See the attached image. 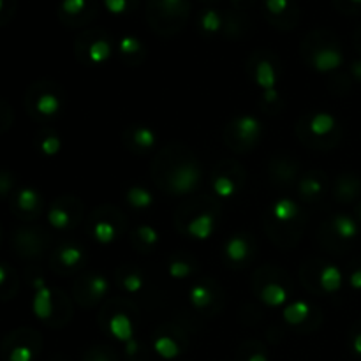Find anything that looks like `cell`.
Returning <instances> with one entry per match:
<instances>
[{"instance_id": "1", "label": "cell", "mask_w": 361, "mask_h": 361, "mask_svg": "<svg viewBox=\"0 0 361 361\" xmlns=\"http://www.w3.org/2000/svg\"><path fill=\"white\" fill-rule=\"evenodd\" d=\"M201 173L194 164H183L169 175V189L175 194H189L198 187Z\"/></svg>"}, {"instance_id": "2", "label": "cell", "mask_w": 361, "mask_h": 361, "mask_svg": "<svg viewBox=\"0 0 361 361\" xmlns=\"http://www.w3.org/2000/svg\"><path fill=\"white\" fill-rule=\"evenodd\" d=\"M41 205H43L41 194L35 191V189H32V187H24V189H20V191L12 196L11 203L15 214L21 219L34 217V215L39 214Z\"/></svg>"}, {"instance_id": "3", "label": "cell", "mask_w": 361, "mask_h": 361, "mask_svg": "<svg viewBox=\"0 0 361 361\" xmlns=\"http://www.w3.org/2000/svg\"><path fill=\"white\" fill-rule=\"evenodd\" d=\"M34 289L35 295L32 299V312L41 321H50L53 315V293L44 284L43 279L34 280Z\"/></svg>"}, {"instance_id": "4", "label": "cell", "mask_w": 361, "mask_h": 361, "mask_svg": "<svg viewBox=\"0 0 361 361\" xmlns=\"http://www.w3.org/2000/svg\"><path fill=\"white\" fill-rule=\"evenodd\" d=\"M342 62H344V57L335 48H322V50L315 51L314 57H312V66L319 73H330V71L338 69Z\"/></svg>"}, {"instance_id": "5", "label": "cell", "mask_w": 361, "mask_h": 361, "mask_svg": "<svg viewBox=\"0 0 361 361\" xmlns=\"http://www.w3.org/2000/svg\"><path fill=\"white\" fill-rule=\"evenodd\" d=\"M215 230V219L210 214H201L187 224V233L196 240H208Z\"/></svg>"}, {"instance_id": "6", "label": "cell", "mask_w": 361, "mask_h": 361, "mask_svg": "<svg viewBox=\"0 0 361 361\" xmlns=\"http://www.w3.org/2000/svg\"><path fill=\"white\" fill-rule=\"evenodd\" d=\"M60 106H62V102H60V99L57 98L55 93L41 92L39 95L34 99V106H32V109H34L37 115H41V117L50 118V117H55V115L60 111Z\"/></svg>"}, {"instance_id": "7", "label": "cell", "mask_w": 361, "mask_h": 361, "mask_svg": "<svg viewBox=\"0 0 361 361\" xmlns=\"http://www.w3.org/2000/svg\"><path fill=\"white\" fill-rule=\"evenodd\" d=\"M109 331L117 340L129 342L134 337V326H132L131 319L125 314H115L109 321Z\"/></svg>"}, {"instance_id": "8", "label": "cell", "mask_w": 361, "mask_h": 361, "mask_svg": "<svg viewBox=\"0 0 361 361\" xmlns=\"http://www.w3.org/2000/svg\"><path fill=\"white\" fill-rule=\"evenodd\" d=\"M237 132L243 141L257 140L261 134V122L250 115H243L237 120Z\"/></svg>"}, {"instance_id": "9", "label": "cell", "mask_w": 361, "mask_h": 361, "mask_svg": "<svg viewBox=\"0 0 361 361\" xmlns=\"http://www.w3.org/2000/svg\"><path fill=\"white\" fill-rule=\"evenodd\" d=\"M261 299L272 308L282 307L284 303H286V299H288V291H286L282 286H279V284H268V286H264L263 291H261Z\"/></svg>"}, {"instance_id": "10", "label": "cell", "mask_w": 361, "mask_h": 361, "mask_svg": "<svg viewBox=\"0 0 361 361\" xmlns=\"http://www.w3.org/2000/svg\"><path fill=\"white\" fill-rule=\"evenodd\" d=\"M308 312H311L308 303L298 299V302L291 303V305H288V307L284 308L282 317L284 321L289 322V324H302V322L308 317Z\"/></svg>"}, {"instance_id": "11", "label": "cell", "mask_w": 361, "mask_h": 361, "mask_svg": "<svg viewBox=\"0 0 361 361\" xmlns=\"http://www.w3.org/2000/svg\"><path fill=\"white\" fill-rule=\"evenodd\" d=\"M319 284H321V288L326 293L338 291L342 286L340 270L337 266H333V264H328L326 268H322L321 275H319Z\"/></svg>"}, {"instance_id": "12", "label": "cell", "mask_w": 361, "mask_h": 361, "mask_svg": "<svg viewBox=\"0 0 361 361\" xmlns=\"http://www.w3.org/2000/svg\"><path fill=\"white\" fill-rule=\"evenodd\" d=\"M16 275L9 264L0 263V299H9L15 296Z\"/></svg>"}, {"instance_id": "13", "label": "cell", "mask_w": 361, "mask_h": 361, "mask_svg": "<svg viewBox=\"0 0 361 361\" xmlns=\"http://www.w3.org/2000/svg\"><path fill=\"white\" fill-rule=\"evenodd\" d=\"M225 256H228L230 261H233V263H241V261L249 257V243L240 237L231 238L225 243Z\"/></svg>"}, {"instance_id": "14", "label": "cell", "mask_w": 361, "mask_h": 361, "mask_svg": "<svg viewBox=\"0 0 361 361\" xmlns=\"http://www.w3.org/2000/svg\"><path fill=\"white\" fill-rule=\"evenodd\" d=\"M335 125H337V122H335L333 115H330V113H317V115L312 117L308 127H311V132L314 136H326V134L333 131Z\"/></svg>"}, {"instance_id": "15", "label": "cell", "mask_w": 361, "mask_h": 361, "mask_svg": "<svg viewBox=\"0 0 361 361\" xmlns=\"http://www.w3.org/2000/svg\"><path fill=\"white\" fill-rule=\"evenodd\" d=\"M256 83L263 90L275 89L277 73L275 67H273L268 60H263V62L256 67Z\"/></svg>"}, {"instance_id": "16", "label": "cell", "mask_w": 361, "mask_h": 361, "mask_svg": "<svg viewBox=\"0 0 361 361\" xmlns=\"http://www.w3.org/2000/svg\"><path fill=\"white\" fill-rule=\"evenodd\" d=\"M273 217L277 219L279 222H289L298 215V206H296L295 201L291 199H279V201L273 205L272 208Z\"/></svg>"}, {"instance_id": "17", "label": "cell", "mask_w": 361, "mask_h": 361, "mask_svg": "<svg viewBox=\"0 0 361 361\" xmlns=\"http://www.w3.org/2000/svg\"><path fill=\"white\" fill-rule=\"evenodd\" d=\"M127 201L132 208H138V210H143L148 208L154 203V196L143 189V187H131L127 191Z\"/></svg>"}, {"instance_id": "18", "label": "cell", "mask_w": 361, "mask_h": 361, "mask_svg": "<svg viewBox=\"0 0 361 361\" xmlns=\"http://www.w3.org/2000/svg\"><path fill=\"white\" fill-rule=\"evenodd\" d=\"M333 228L335 233L340 238H344V240H351V238H354L358 234L356 222L351 217H347V215H337L333 219Z\"/></svg>"}, {"instance_id": "19", "label": "cell", "mask_w": 361, "mask_h": 361, "mask_svg": "<svg viewBox=\"0 0 361 361\" xmlns=\"http://www.w3.org/2000/svg\"><path fill=\"white\" fill-rule=\"evenodd\" d=\"M154 349L164 360H175L180 354V347L171 337H159L154 342Z\"/></svg>"}, {"instance_id": "20", "label": "cell", "mask_w": 361, "mask_h": 361, "mask_svg": "<svg viewBox=\"0 0 361 361\" xmlns=\"http://www.w3.org/2000/svg\"><path fill=\"white\" fill-rule=\"evenodd\" d=\"M111 57V44L106 39H99L90 44L89 48V59L93 64H102Z\"/></svg>"}, {"instance_id": "21", "label": "cell", "mask_w": 361, "mask_h": 361, "mask_svg": "<svg viewBox=\"0 0 361 361\" xmlns=\"http://www.w3.org/2000/svg\"><path fill=\"white\" fill-rule=\"evenodd\" d=\"M57 257H59L60 264L67 266V268H74L76 264H80V261L83 259V252L82 249L74 247V245H66L62 249L57 252Z\"/></svg>"}, {"instance_id": "22", "label": "cell", "mask_w": 361, "mask_h": 361, "mask_svg": "<svg viewBox=\"0 0 361 361\" xmlns=\"http://www.w3.org/2000/svg\"><path fill=\"white\" fill-rule=\"evenodd\" d=\"M115 237H117L115 225L109 224V222L101 221V222H98V224L93 225V238H95L99 243H102V245L111 243V241L115 240Z\"/></svg>"}, {"instance_id": "23", "label": "cell", "mask_w": 361, "mask_h": 361, "mask_svg": "<svg viewBox=\"0 0 361 361\" xmlns=\"http://www.w3.org/2000/svg\"><path fill=\"white\" fill-rule=\"evenodd\" d=\"M189 298H191V303L196 308H206L212 303V293L206 286L198 284V286H194V288L191 289Z\"/></svg>"}, {"instance_id": "24", "label": "cell", "mask_w": 361, "mask_h": 361, "mask_svg": "<svg viewBox=\"0 0 361 361\" xmlns=\"http://www.w3.org/2000/svg\"><path fill=\"white\" fill-rule=\"evenodd\" d=\"M48 222L53 225L55 230H66L71 224V217L64 208L59 206H53L50 212H48Z\"/></svg>"}, {"instance_id": "25", "label": "cell", "mask_w": 361, "mask_h": 361, "mask_svg": "<svg viewBox=\"0 0 361 361\" xmlns=\"http://www.w3.org/2000/svg\"><path fill=\"white\" fill-rule=\"evenodd\" d=\"M214 192L219 198L228 199L237 192V185H234V182L230 176H219L214 182Z\"/></svg>"}, {"instance_id": "26", "label": "cell", "mask_w": 361, "mask_h": 361, "mask_svg": "<svg viewBox=\"0 0 361 361\" xmlns=\"http://www.w3.org/2000/svg\"><path fill=\"white\" fill-rule=\"evenodd\" d=\"M201 27L203 30L208 32V34H215L222 28V18L217 11L214 9H208L205 15L201 16Z\"/></svg>"}, {"instance_id": "27", "label": "cell", "mask_w": 361, "mask_h": 361, "mask_svg": "<svg viewBox=\"0 0 361 361\" xmlns=\"http://www.w3.org/2000/svg\"><path fill=\"white\" fill-rule=\"evenodd\" d=\"M34 349L28 344H15L8 353V361H32Z\"/></svg>"}, {"instance_id": "28", "label": "cell", "mask_w": 361, "mask_h": 361, "mask_svg": "<svg viewBox=\"0 0 361 361\" xmlns=\"http://www.w3.org/2000/svg\"><path fill=\"white\" fill-rule=\"evenodd\" d=\"M41 151H43L46 157H53L57 156L62 148V143H60V138L59 136H53V134H48V136L41 138V143H39Z\"/></svg>"}, {"instance_id": "29", "label": "cell", "mask_w": 361, "mask_h": 361, "mask_svg": "<svg viewBox=\"0 0 361 361\" xmlns=\"http://www.w3.org/2000/svg\"><path fill=\"white\" fill-rule=\"evenodd\" d=\"M134 141H136L138 147L141 148H150L156 145V132L148 127H141L134 132Z\"/></svg>"}, {"instance_id": "30", "label": "cell", "mask_w": 361, "mask_h": 361, "mask_svg": "<svg viewBox=\"0 0 361 361\" xmlns=\"http://www.w3.org/2000/svg\"><path fill=\"white\" fill-rule=\"evenodd\" d=\"M86 0H62L60 11L67 16H78L85 11Z\"/></svg>"}, {"instance_id": "31", "label": "cell", "mask_w": 361, "mask_h": 361, "mask_svg": "<svg viewBox=\"0 0 361 361\" xmlns=\"http://www.w3.org/2000/svg\"><path fill=\"white\" fill-rule=\"evenodd\" d=\"M167 272H169V275L173 277V279H187V277L191 275L192 266L189 263H185V261H173V263L169 264Z\"/></svg>"}, {"instance_id": "32", "label": "cell", "mask_w": 361, "mask_h": 361, "mask_svg": "<svg viewBox=\"0 0 361 361\" xmlns=\"http://www.w3.org/2000/svg\"><path fill=\"white\" fill-rule=\"evenodd\" d=\"M109 289V282L106 280V277L102 275H95L92 277V280H90V293H92V296H95V298H102V296L108 293Z\"/></svg>"}, {"instance_id": "33", "label": "cell", "mask_w": 361, "mask_h": 361, "mask_svg": "<svg viewBox=\"0 0 361 361\" xmlns=\"http://www.w3.org/2000/svg\"><path fill=\"white\" fill-rule=\"evenodd\" d=\"M12 187H15V176L9 171L0 169V199L8 198Z\"/></svg>"}, {"instance_id": "34", "label": "cell", "mask_w": 361, "mask_h": 361, "mask_svg": "<svg viewBox=\"0 0 361 361\" xmlns=\"http://www.w3.org/2000/svg\"><path fill=\"white\" fill-rule=\"evenodd\" d=\"M140 50H141V43L136 39V37H131V35H127V37H122V41H120L122 55H134V53H138Z\"/></svg>"}, {"instance_id": "35", "label": "cell", "mask_w": 361, "mask_h": 361, "mask_svg": "<svg viewBox=\"0 0 361 361\" xmlns=\"http://www.w3.org/2000/svg\"><path fill=\"white\" fill-rule=\"evenodd\" d=\"M321 182H317V180L314 178L303 180L302 185H299V191H302L303 196H317L319 192H321Z\"/></svg>"}, {"instance_id": "36", "label": "cell", "mask_w": 361, "mask_h": 361, "mask_svg": "<svg viewBox=\"0 0 361 361\" xmlns=\"http://www.w3.org/2000/svg\"><path fill=\"white\" fill-rule=\"evenodd\" d=\"M11 122H12L11 109H9V106L0 99V134H2L4 131H8Z\"/></svg>"}, {"instance_id": "37", "label": "cell", "mask_w": 361, "mask_h": 361, "mask_svg": "<svg viewBox=\"0 0 361 361\" xmlns=\"http://www.w3.org/2000/svg\"><path fill=\"white\" fill-rule=\"evenodd\" d=\"M159 4L167 15H176V12L182 11V8H185L187 0H159Z\"/></svg>"}, {"instance_id": "38", "label": "cell", "mask_w": 361, "mask_h": 361, "mask_svg": "<svg viewBox=\"0 0 361 361\" xmlns=\"http://www.w3.org/2000/svg\"><path fill=\"white\" fill-rule=\"evenodd\" d=\"M124 288L129 293H138L143 288V279L138 273H131V275H127L124 279Z\"/></svg>"}, {"instance_id": "39", "label": "cell", "mask_w": 361, "mask_h": 361, "mask_svg": "<svg viewBox=\"0 0 361 361\" xmlns=\"http://www.w3.org/2000/svg\"><path fill=\"white\" fill-rule=\"evenodd\" d=\"M138 234H140L141 240L148 245H154L159 241V233H157L154 228H150V225H141L140 230H138Z\"/></svg>"}, {"instance_id": "40", "label": "cell", "mask_w": 361, "mask_h": 361, "mask_svg": "<svg viewBox=\"0 0 361 361\" xmlns=\"http://www.w3.org/2000/svg\"><path fill=\"white\" fill-rule=\"evenodd\" d=\"M129 2L127 0H104V8L108 9V12L111 15H124L127 11Z\"/></svg>"}, {"instance_id": "41", "label": "cell", "mask_w": 361, "mask_h": 361, "mask_svg": "<svg viewBox=\"0 0 361 361\" xmlns=\"http://www.w3.org/2000/svg\"><path fill=\"white\" fill-rule=\"evenodd\" d=\"M264 6L272 15H282L289 8V0H264Z\"/></svg>"}, {"instance_id": "42", "label": "cell", "mask_w": 361, "mask_h": 361, "mask_svg": "<svg viewBox=\"0 0 361 361\" xmlns=\"http://www.w3.org/2000/svg\"><path fill=\"white\" fill-rule=\"evenodd\" d=\"M263 99L266 102H275L279 99V92H277V89L263 90Z\"/></svg>"}, {"instance_id": "43", "label": "cell", "mask_w": 361, "mask_h": 361, "mask_svg": "<svg viewBox=\"0 0 361 361\" xmlns=\"http://www.w3.org/2000/svg\"><path fill=\"white\" fill-rule=\"evenodd\" d=\"M351 286L354 289H361V270H358V272H354L351 275Z\"/></svg>"}, {"instance_id": "44", "label": "cell", "mask_w": 361, "mask_h": 361, "mask_svg": "<svg viewBox=\"0 0 361 361\" xmlns=\"http://www.w3.org/2000/svg\"><path fill=\"white\" fill-rule=\"evenodd\" d=\"M125 351H127V354H136V351H138L136 340L125 342Z\"/></svg>"}, {"instance_id": "45", "label": "cell", "mask_w": 361, "mask_h": 361, "mask_svg": "<svg viewBox=\"0 0 361 361\" xmlns=\"http://www.w3.org/2000/svg\"><path fill=\"white\" fill-rule=\"evenodd\" d=\"M353 347H354V351H356L358 354H361V335H358V337L354 338Z\"/></svg>"}, {"instance_id": "46", "label": "cell", "mask_w": 361, "mask_h": 361, "mask_svg": "<svg viewBox=\"0 0 361 361\" xmlns=\"http://www.w3.org/2000/svg\"><path fill=\"white\" fill-rule=\"evenodd\" d=\"M247 361H268V358L264 356V354L257 353V354H252V356H250Z\"/></svg>"}, {"instance_id": "47", "label": "cell", "mask_w": 361, "mask_h": 361, "mask_svg": "<svg viewBox=\"0 0 361 361\" xmlns=\"http://www.w3.org/2000/svg\"><path fill=\"white\" fill-rule=\"evenodd\" d=\"M353 73L356 78L361 80V62H354L353 64Z\"/></svg>"}, {"instance_id": "48", "label": "cell", "mask_w": 361, "mask_h": 361, "mask_svg": "<svg viewBox=\"0 0 361 361\" xmlns=\"http://www.w3.org/2000/svg\"><path fill=\"white\" fill-rule=\"evenodd\" d=\"M4 11H6V0H0V18H2Z\"/></svg>"}, {"instance_id": "49", "label": "cell", "mask_w": 361, "mask_h": 361, "mask_svg": "<svg viewBox=\"0 0 361 361\" xmlns=\"http://www.w3.org/2000/svg\"><path fill=\"white\" fill-rule=\"evenodd\" d=\"M351 2H353V4H358V6L361 4V0H351Z\"/></svg>"}, {"instance_id": "50", "label": "cell", "mask_w": 361, "mask_h": 361, "mask_svg": "<svg viewBox=\"0 0 361 361\" xmlns=\"http://www.w3.org/2000/svg\"><path fill=\"white\" fill-rule=\"evenodd\" d=\"M0 238H2V231H0Z\"/></svg>"}]
</instances>
